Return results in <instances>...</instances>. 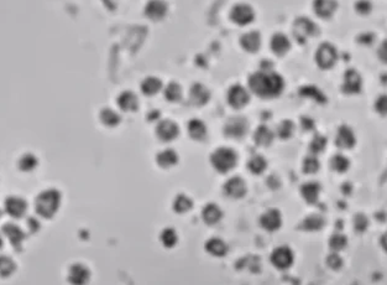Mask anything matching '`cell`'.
I'll list each match as a JSON object with an SVG mask.
<instances>
[{"label": "cell", "instance_id": "obj_42", "mask_svg": "<svg viewBox=\"0 0 387 285\" xmlns=\"http://www.w3.org/2000/svg\"><path fill=\"white\" fill-rule=\"evenodd\" d=\"M293 130H295V124L291 121H283L277 127V135L281 139H288L292 136Z\"/></svg>", "mask_w": 387, "mask_h": 285}, {"label": "cell", "instance_id": "obj_24", "mask_svg": "<svg viewBox=\"0 0 387 285\" xmlns=\"http://www.w3.org/2000/svg\"><path fill=\"white\" fill-rule=\"evenodd\" d=\"M202 217L207 224H215L223 217V212L215 204H208L202 211Z\"/></svg>", "mask_w": 387, "mask_h": 285}, {"label": "cell", "instance_id": "obj_53", "mask_svg": "<svg viewBox=\"0 0 387 285\" xmlns=\"http://www.w3.org/2000/svg\"><path fill=\"white\" fill-rule=\"evenodd\" d=\"M0 215H2V212H0Z\"/></svg>", "mask_w": 387, "mask_h": 285}, {"label": "cell", "instance_id": "obj_6", "mask_svg": "<svg viewBox=\"0 0 387 285\" xmlns=\"http://www.w3.org/2000/svg\"><path fill=\"white\" fill-rule=\"evenodd\" d=\"M293 259H295V255H293L292 249L287 246L277 247L271 253V263L281 270L288 269L293 264Z\"/></svg>", "mask_w": 387, "mask_h": 285}, {"label": "cell", "instance_id": "obj_5", "mask_svg": "<svg viewBox=\"0 0 387 285\" xmlns=\"http://www.w3.org/2000/svg\"><path fill=\"white\" fill-rule=\"evenodd\" d=\"M338 60L337 48L329 42H324L318 47L315 52V62L323 70H329L335 65Z\"/></svg>", "mask_w": 387, "mask_h": 285}, {"label": "cell", "instance_id": "obj_36", "mask_svg": "<svg viewBox=\"0 0 387 285\" xmlns=\"http://www.w3.org/2000/svg\"><path fill=\"white\" fill-rule=\"evenodd\" d=\"M247 167L249 170L251 171L252 174L255 175H259V174H263L267 167V161L265 160L264 156L261 155H255L254 158L250 159L249 164H247Z\"/></svg>", "mask_w": 387, "mask_h": 285}, {"label": "cell", "instance_id": "obj_41", "mask_svg": "<svg viewBox=\"0 0 387 285\" xmlns=\"http://www.w3.org/2000/svg\"><path fill=\"white\" fill-rule=\"evenodd\" d=\"M348 244V239L344 235H340V233H335V235L332 236V238L329 239V246L335 252H339V250H343L344 248L346 247Z\"/></svg>", "mask_w": 387, "mask_h": 285}, {"label": "cell", "instance_id": "obj_1", "mask_svg": "<svg viewBox=\"0 0 387 285\" xmlns=\"http://www.w3.org/2000/svg\"><path fill=\"white\" fill-rule=\"evenodd\" d=\"M251 92L261 98H275L282 93L284 81L278 73L272 71H260L249 77Z\"/></svg>", "mask_w": 387, "mask_h": 285}, {"label": "cell", "instance_id": "obj_16", "mask_svg": "<svg viewBox=\"0 0 387 285\" xmlns=\"http://www.w3.org/2000/svg\"><path fill=\"white\" fill-rule=\"evenodd\" d=\"M260 223L265 230L269 231V232H275L282 224V217H281V213L278 210L271 209L264 213L260 218Z\"/></svg>", "mask_w": 387, "mask_h": 285}, {"label": "cell", "instance_id": "obj_34", "mask_svg": "<svg viewBox=\"0 0 387 285\" xmlns=\"http://www.w3.org/2000/svg\"><path fill=\"white\" fill-rule=\"evenodd\" d=\"M120 121V116L110 108H105L101 112V122L107 127H116Z\"/></svg>", "mask_w": 387, "mask_h": 285}, {"label": "cell", "instance_id": "obj_49", "mask_svg": "<svg viewBox=\"0 0 387 285\" xmlns=\"http://www.w3.org/2000/svg\"><path fill=\"white\" fill-rule=\"evenodd\" d=\"M302 125L306 130H312L314 128V122L311 118H306L304 117V118H302Z\"/></svg>", "mask_w": 387, "mask_h": 285}, {"label": "cell", "instance_id": "obj_39", "mask_svg": "<svg viewBox=\"0 0 387 285\" xmlns=\"http://www.w3.org/2000/svg\"><path fill=\"white\" fill-rule=\"evenodd\" d=\"M15 270V263L9 256L0 255V275L9 276Z\"/></svg>", "mask_w": 387, "mask_h": 285}, {"label": "cell", "instance_id": "obj_20", "mask_svg": "<svg viewBox=\"0 0 387 285\" xmlns=\"http://www.w3.org/2000/svg\"><path fill=\"white\" fill-rule=\"evenodd\" d=\"M240 45L247 52H257L261 46V35L257 31H249L240 38Z\"/></svg>", "mask_w": 387, "mask_h": 285}, {"label": "cell", "instance_id": "obj_22", "mask_svg": "<svg viewBox=\"0 0 387 285\" xmlns=\"http://www.w3.org/2000/svg\"><path fill=\"white\" fill-rule=\"evenodd\" d=\"M319 192H320V185L314 181L306 182V184L301 187V195H302V197L306 200V202H308V204L311 205L315 204V202L318 201Z\"/></svg>", "mask_w": 387, "mask_h": 285}, {"label": "cell", "instance_id": "obj_45", "mask_svg": "<svg viewBox=\"0 0 387 285\" xmlns=\"http://www.w3.org/2000/svg\"><path fill=\"white\" fill-rule=\"evenodd\" d=\"M354 224L358 232H364L369 226V219L364 213H358L354 218Z\"/></svg>", "mask_w": 387, "mask_h": 285}, {"label": "cell", "instance_id": "obj_40", "mask_svg": "<svg viewBox=\"0 0 387 285\" xmlns=\"http://www.w3.org/2000/svg\"><path fill=\"white\" fill-rule=\"evenodd\" d=\"M38 165V159L33 154H25L19 160V169L21 171H31Z\"/></svg>", "mask_w": 387, "mask_h": 285}, {"label": "cell", "instance_id": "obj_27", "mask_svg": "<svg viewBox=\"0 0 387 285\" xmlns=\"http://www.w3.org/2000/svg\"><path fill=\"white\" fill-rule=\"evenodd\" d=\"M206 250L214 256H224L228 252V246L220 238H210L206 243Z\"/></svg>", "mask_w": 387, "mask_h": 285}, {"label": "cell", "instance_id": "obj_19", "mask_svg": "<svg viewBox=\"0 0 387 285\" xmlns=\"http://www.w3.org/2000/svg\"><path fill=\"white\" fill-rule=\"evenodd\" d=\"M272 52L277 56H284L289 50H291V42L289 39L282 33H277L272 36L271 42H270Z\"/></svg>", "mask_w": 387, "mask_h": 285}, {"label": "cell", "instance_id": "obj_13", "mask_svg": "<svg viewBox=\"0 0 387 285\" xmlns=\"http://www.w3.org/2000/svg\"><path fill=\"white\" fill-rule=\"evenodd\" d=\"M246 184L239 176H234V178L229 179L224 185V192L227 193L229 197L233 198H240L244 197L246 193Z\"/></svg>", "mask_w": 387, "mask_h": 285}, {"label": "cell", "instance_id": "obj_28", "mask_svg": "<svg viewBox=\"0 0 387 285\" xmlns=\"http://www.w3.org/2000/svg\"><path fill=\"white\" fill-rule=\"evenodd\" d=\"M254 140L260 147H269L274 140V133L266 125H260L254 134Z\"/></svg>", "mask_w": 387, "mask_h": 285}, {"label": "cell", "instance_id": "obj_51", "mask_svg": "<svg viewBox=\"0 0 387 285\" xmlns=\"http://www.w3.org/2000/svg\"><path fill=\"white\" fill-rule=\"evenodd\" d=\"M104 4L107 5L109 9H115L116 7V3H118V0H103Z\"/></svg>", "mask_w": 387, "mask_h": 285}, {"label": "cell", "instance_id": "obj_48", "mask_svg": "<svg viewBox=\"0 0 387 285\" xmlns=\"http://www.w3.org/2000/svg\"><path fill=\"white\" fill-rule=\"evenodd\" d=\"M375 108H376V110L381 114V116H385L386 109H387L386 96L378 97V99L376 101V104H375Z\"/></svg>", "mask_w": 387, "mask_h": 285}, {"label": "cell", "instance_id": "obj_32", "mask_svg": "<svg viewBox=\"0 0 387 285\" xmlns=\"http://www.w3.org/2000/svg\"><path fill=\"white\" fill-rule=\"evenodd\" d=\"M300 95L307 97V98L314 99L318 103H326L327 102V97L324 96V93L314 86H304L300 90Z\"/></svg>", "mask_w": 387, "mask_h": 285}, {"label": "cell", "instance_id": "obj_11", "mask_svg": "<svg viewBox=\"0 0 387 285\" xmlns=\"http://www.w3.org/2000/svg\"><path fill=\"white\" fill-rule=\"evenodd\" d=\"M156 134H157L158 139L162 141L175 140L178 136V134H180V128L173 121L165 119V121L160 122L157 127H156Z\"/></svg>", "mask_w": 387, "mask_h": 285}, {"label": "cell", "instance_id": "obj_33", "mask_svg": "<svg viewBox=\"0 0 387 285\" xmlns=\"http://www.w3.org/2000/svg\"><path fill=\"white\" fill-rule=\"evenodd\" d=\"M193 207V201L190 200L188 196L181 193L173 201V210L177 213H186Z\"/></svg>", "mask_w": 387, "mask_h": 285}, {"label": "cell", "instance_id": "obj_18", "mask_svg": "<svg viewBox=\"0 0 387 285\" xmlns=\"http://www.w3.org/2000/svg\"><path fill=\"white\" fill-rule=\"evenodd\" d=\"M338 8V3L335 0H314L313 9L319 18L329 19L335 13Z\"/></svg>", "mask_w": 387, "mask_h": 285}, {"label": "cell", "instance_id": "obj_47", "mask_svg": "<svg viewBox=\"0 0 387 285\" xmlns=\"http://www.w3.org/2000/svg\"><path fill=\"white\" fill-rule=\"evenodd\" d=\"M355 9H357L359 14L365 15V14H369L370 11H371V3H370L369 0H359V2L355 4Z\"/></svg>", "mask_w": 387, "mask_h": 285}, {"label": "cell", "instance_id": "obj_12", "mask_svg": "<svg viewBox=\"0 0 387 285\" xmlns=\"http://www.w3.org/2000/svg\"><path fill=\"white\" fill-rule=\"evenodd\" d=\"M167 10L169 7L164 0H150L145 7V15L152 21H160L166 16Z\"/></svg>", "mask_w": 387, "mask_h": 285}, {"label": "cell", "instance_id": "obj_30", "mask_svg": "<svg viewBox=\"0 0 387 285\" xmlns=\"http://www.w3.org/2000/svg\"><path fill=\"white\" fill-rule=\"evenodd\" d=\"M324 217L323 216L318 215V213H313V215L307 216L303 219V222L301 223L300 228H302L303 231H319L321 227L324 226Z\"/></svg>", "mask_w": 387, "mask_h": 285}, {"label": "cell", "instance_id": "obj_17", "mask_svg": "<svg viewBox=\"0 0 387 285\" xmlns=\"http://www.w3.org/2000/svg\"><path fill=\"white\" fill-rule=\"evenodd\" d=\"M209 98H210V92L204 84L195 83L192 87H190V91H189L190 103L201 107V105L207 104L208 101H209Z\"/></svg>", "mask_w": 387, "mask_h": 285}, {"label": "cell", "instance_id": "obj_29", "mask_svg": "<svg viewBox=\"0 0 387 285\" xmlns=\"http://www.w3.org/2000/svg\"><path fill=\"white\" fill-rule=\"evenodd\" d=\"M189 136L195 140H203L207 135V127L199 119H192L188 123Z\"/></svg>", "mask_w": 387, "mask_h": 285}, {"label": "cell", "instance_id": "obj_23", "mask_svg": "<svg viewBox=\"0 0 387 285\" xmlns=\"http://www.w3.org/2000/svg\"><path fill=\"white\" fill-rule=\"evenodd\" d=\"M118 105L125 112H135L139 107L138 97L134 95L133 92L125 91L118 97Z\"/></svg>", "mask_w": 387, "mask_h": 285}, {"label": "cell", "instance_id": "obj_31", "mask_svg": "<svg viewBox=\"0 0 387 285\" xmlns=\"http://www.w3.org/2000/svg\"><path fill=\"white\" fill-rule=\"evenodd\" d=\"M162 88V82L157 77H147L142 81L141 91L146 96H155Z\"/></svg>", "mask_w": 387, "mask_h": 285}, {"label": "cell", "instance_id": "obj_8", "mask_svg": "<svg viewBox=\"0 0 387 285\" xmlns=\"http://www.w3.org/2000/svg\"><path fill=\"white\" fill-rule=\"evenodd\" d=\"M247 125L249 124L244 117H234L227 122L225 127H224V133L229 138L240 139L246 134Z\"/></svg>", "mask_w": 387, "mask_h": 285}, {"label": "cell", "instance_id": "obj_15", "mask_svg": "<svg viewBox=\"0 0 387 285\" xmlns=\"http://www.w3.org/2000/svg\"><path fill=\"white\" fill-rule=\"evenodd\" d=\"M335 144L341 149H351L357 144V138L352 129L348 125H341L338 129L337 138H335Z\"/></svg>", "mask_w": 387, "mask_h": 285}, {"label": "cell", "instance_id": "obj_10", "mask_svg": "<svg viewBox=\"0 0 387 285\" xmlns=\"http://www.w3.org/2000/svg\"><path fill=\"white\" fill-rule=\"evenodd\" d=\"M363 79L361 76L355 70H348L344 75V82L341 86V91L346 95H357L361 91Z\"/></svg>", "mask_w": 387, "mask_h": 285}, {"label": "cell", "instance_id": "obj_25", "mask_svg": "<svg viewBox=\"0 0 387 285\" xmlns=\"http://www.w3.org/2000/svg\"><path fill=\"white\" fill-rule=\"evenodd\" d=\"M158 166L164 167V169H169V167L175 166L178 162V155L175 150L172 149H166L164 152L157 154V158H156Z\"/></svg>", "mask_w": 387, "mask_h": 285}, {"label": "cell", "instance_id": "obj_35", "mask_svg": "<svg viewBox=\"0 0 387 285\" xmlns=\"http://www.w3.org/2000/svg\"><path fill=\"white\" fill-rule=\"evenodd\" d=\"M165 97L170 102H178L182 97V88L177 82H170L165 88Z\"/></svg>", "mask_w": 387, "mask_h": 285}, {"label": "cell", "instance_id": "obj_3", "mask_svg": "<svg viewBox=\"0 0 387 285\" xmlns=\"http://www.w3.org/2000/svg\"><path fill=\"white\" fill-rule=\"evenodd\" d=\"M213 167L220 174H227L236 166L238 155L230 148H218L210 156Z\"/></svg>", "mask_w": 387, "mask_h": 285}, {"label": "cell", "instance_id": "obj_37", "mask_svg": "<svg viewBox=\"0 0 387 285\" xmlns=\"http://www.w3.org/2000/svg\"><path fill=\"white\" fill-rule=\"evenodd\" d=\"M331 166L332 169L337 173H345L349 169L350 161L346 156L341 155V154H337L332 158L331 160Z\"/></svg>", "mask_w": 387, "mask_h": 285}, {"label": "cell", "instance_id": "obj_9", "mask_svg": "<svg viewBox=\"0 0 387 285\" xmlns=\"http://www.w3.org/2000/svg\"><path fill=\"white\" fill-rule=\"evenodd\" d=\"M250 95L249 92L240 84H234L230 87L229 92H228V103L232 105L235 109L243 108L249 103Z\"/></svg>", "mask_w": 387, "mask_h": 285}, {"label": "cell", "instance_id": "obj_4", "mask_svg": "<svg viewBox=\"0 0 387 285\" xmlns=\"http://www.w3.org/2000/svg\"><path fill=\"white\" fill-rule=\"evenodd\" d=\"M318 34V27L308 18H298L293 22V36L298 44H306L309 38H314Z\"/></svg>", "mask_w": 387, "mask_h": 285}, {"label": "cell", "instance_id": "obj_26", "mask_svg": "<svg viewBox=\"0 0 387 285\" xmlns=\"http://www.w3.org/2000/svg\"><path fill=\"white\" fill-rule=\"evenodd\" d=\"M3 232H4L5 236L9 238L10 243L15 247L20 246V244H21V242H22V239L25 238L24 232H22V231L20 230L18 226H15V224H13V223L5 224V226L3 227Z\"/></svg>", "mask_w": 387, "mask_h": 285}, {"label": "cell", "instance_id": "obj_2", "mask_svg": "<svg viewBox=\"0 0 387 285\" xmlns=\"http://www.w3.org/2000/svg\"><path fill=\"white\" fill-rule=\"evenodd\" d=\"M61 205V193L55 189L45 190L36 197L35 209L40 216L51 218L56 215Z\"/></svg>", "mask_w": 387, "mask_h": 285}, {"label": "cell", "instance_id": "obj_46", "mask_svg": "<svg viewBox=\"0 0 387 285\" xmlns=\"http://www.w3.org/2000/svg\"><path fill=\"white\" fill-rule=\"evenodd\" d=\"M327 263H328V266L331 267L332 269L338 270L343 266V259H341V256L338 254V253H332V254L327 258Z\"/></svg>", "mask_w": 387, "mask_h": 285}, {"label": "cell", "instance_id": "obj_7", "mask_svg": "<svg viewBox=\"0 0 387 285\" xmlns=\"http://www.w3.org/2000/svg\"><path fill=\"white\" fill-rule=\"evenodd\" d=\"M230 18L235 24L240 25V26H245V25L254 21L255 11L250 5L245 4V3H240V4H236L233 8L232 13H230Z\"/></svg>", "mask_w": 387, "mask_h": 285}, {"label": "cell", "instance_id": "obj_43", "mask_svg": "<svg viewBox=\"0 0 387 285\" xmlns=\"http://www.w3.org/2000/svg\"><path fill=\"white\" fill-rule=\"evenodd\" d=\"M326 145H327V139L324 138L323 135L317 134V135H314V138L312 139L311 144H309V150H311L313 154H319L326 149Z\"/></svg>", "mask_w": 387, "mask_h": 285}, {"label": "cell", "instance_id": "obj_21", "mask_svg": "<svg viewBox=\"0 0 387 285\" xmlns=\"http://www.w3.org/2000/svg\"><path fill=\"white\" fill-rule=\"evenodd\" d=\"M5 210L13 217H21L26 211V202L22 198L16 197V196H10L5 201Z\"/></svg>", "mask_w": 387, "mask_h": 285}, {"label": "cell", "instance_id": "obj_44", "mask_svg": "<svg viewBox=\"0 0 387 285\" xmlns=\"http://www.w3.org/2000/svg\"><path fill=\"white\" fill-rule=\"evenodd\" d=\"M320 164L315 156H307L303 161V171L306 174H314L319 170Z\"/></svg>", "mask_w": 387, "mask_h": 285}, {"label": "cell", "instance_id": "obj_14", "mask_svg": "<svg viewBox=\"0 0 387 285\" xmlns=\"http://www.w3.org/2000/svg\"><path fill=\"white\" fill-rule=\"evenodd\" d=\"M90 273L83 264H73L68 272V281L72 285H85L89 281Z\"/></svg>", "mask_w": 387, "mask_h": 285}, {"label": "cell", "instance_id": "obj_38", "mask_svg": "<svg viewBox=\"0 0 387 285\" xmlns=\"http://www.w3.org/2000/svg\"><path fill=\"white\" fill-rule=\"evenodd\" d=\"M178 241L177 232L173 228H165L161 233V242L166 248H172L176 246Z\"/></svg>", "mask_w": 387, "mask_h": 285}, {"label": "cell", "instance_id": "obj_50", "mask_svg": "<svg viewBox=\"0 0 387 285\" xmlns=\"http://www.w3.org/2000/svg\"><path fill=\"white\" fill-rule=\"evenodd\" d=\"M28 227H30L31 232H36V231H38L39 227H40V223H39L38 219L36 218L28 219Z\"/></svg>", "mask_w": 387, "mask_h": 285}, {"label": "cell", "instance_id": "obj_52", "mask_svg": "<svg viewBox=\"0 0 387 285\" xmlns=\"http://www.w3.org/2000/svg\"><path fill=\"white\" fill-rule=\"evenodd\" d=\"M2 246H3V241H2V238H0V247Z\"/></svg>", "mask_w": 387, "mask_h": 285}]
</instances>
